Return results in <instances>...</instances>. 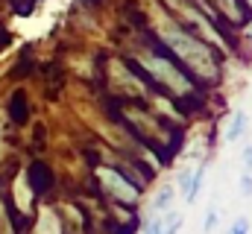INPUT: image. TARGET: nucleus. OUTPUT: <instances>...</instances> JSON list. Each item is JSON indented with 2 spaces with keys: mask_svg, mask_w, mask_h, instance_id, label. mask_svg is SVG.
<instances>
[{
  "mask_svg": "<svg viewBox=\"0 0 252 234\" xmlns=\"http://www.w3.org/2000/svg\"><path fill=\"white\" fill-rule=\"evenodd\" d=\"M161 35H164V41L173 47V53L179 58H185L190 64H205L211 70V53H208V47L199 44L193 35L182 32L179 27H167V29H161Z\"/></svg>",
  "mask_w": 252,
  "mask_h": 234,
  "instance_id": "obj_1",
  "label": "nucleus"
},
{
  "mask_svg": "<svg viewBox=\"0 0 252 234\" xmlns=\"http://www.w3.org/2000/svg\"><path fill=\"white\" fill-rule=\"evenodd\" d=\"M50 181H53V173H50L41 161H35V164L30 167V184L35 187V193H44V190L50 187Z\"/></svg>",
  "mask_w": 252,
  "mask_h": 234,
  "instance_id": "obj_2",
  "label": "nucleus"
},
{
  "mask_svg": "<svg viewBox=\"0 0 252 234\" xmlns=\"http://www.w3.org/2000/svg\"><path fill=\"white\" fill-rule=\"evenodd\" d=\"M247 126H250V120H247V115L244 112H238V115L232 117V126L226 129V141H238L244 132H247Z\"/></svg>",
  "mask_w": 252,
  "mask_h": 234,
  "instance_id": "obj_3",
  "label": "nucleus"
},
{
  "mask_svg": "<svg viewBox=\"0 0 252 234\" xmlns=\"http://www.w3.org/2000/svg\"><path fill=\"white\" fill-rule=\"evenodd\" d=\"M9 117H12L15 123H24V120H27V100H24V94H15V97L9 100Z\"/></svg>",
  "mask_w": 252,
  "mask_h": 234,
  "instance_id": "obj_4",
  "label": "nucleus"
},
{
  "mask_svg": "<svg viewBox=\"0 0 252 234\" xmlns=\"http://www.w3.org/2000/svg\"><path fill=\"white\" fill-rule=\"evenodd\" d=\"M202 176H205V164H199V167H196V173L190 176L188 190L182 193V196H185V202H193V199H196V193H199V187H202Z\"/></svg>",
  "mask_w": 252,
  "mask_h": 234,
  "instance_id": "obj_5",
  "label": "nucleus"
},
{
  "mask_svg": "<svg viewBox=\"0 0 252 234\" xmlns=\"http://www.w3.org/2000/svg\"><path fill=\"white\" fill-rule=\"evenodd\" d=\"M173 196H176V190H173V187H164V190L153 199V208H156V211H164V208L173 202Z\"/></svg>",
  "mask_w": 252,
  "mask_h": 234,
  "instance_id": "obj_6",
  "label": "nucleus"
},
{
  "mask_svg": "<svg viewBox=\"0 0 252 234\" xmlns=\"http://www.w3.org/2000/svg\"><path fill=\"white\" fill-rule=\"evenodd\" d=\"M161 226H164V220L156 214V217H150V223L144 226V232H141V234H161Z\"/></svg>",
  "mask_w": 252,
  "mask_h": 234,
  "instance_id": "obj_7",
  "label": "nucleus"
},
{
  "mask_svg": "<svg viewBox=\"0 0 252 234\" xmlns=\"http://www.w3.org/2000/svg\"><path fill=\"white\" fill-rule=\"evenodd\" d=\"M247 232H250V220L247 217H238L232 223V229H229V234H247Z\"/></svg>",
  "mask_w": 252,
  "mask_h": 234,
  "instance_id": "obj_8",
  "label": "nucleus"
},
{
  "mask_svg": "<svg viewBox=\"0 0 252 234\" xmlns=\"http://www.w3.org/2000/svg\"><path fill=\"white\" fill-rule=\"evenodd\" d=\"M241 193L244 196H252V176L244 173V178H241Z\"/></svg>",
  "mask_w": 252,
  "mask_h": 234,
  "instance_id": "obj_9",
  "label": "nucleus"
},
{
  "mask_svg": "<svg viewBox=\"0 0 252 234\" xmlns=\"http://www.w3.org/2000/svg\"><path fill=\"white\" fill-rule=\"evenodd\" d=\"M214 223H217V214H214V211H208V217H205V232H211V229H214Z\"/></svg>",
  "mask_w": 252,
  "mask_h": 234,
  "instance_id": "obj_10",
  "label": "nucleus"
},
{
  "mask_svg": "<svg viewBox=\"0 0 252 234\" xmlns=\"http://www.w3.org/2000/svg\"><path fill=\"white\" fill-rule=\"evenodd\" d=\"M244 161H247V170H252V146L244 149Z\"/></svg>",
  "mask_w": 252,
  "mask_h": 234,
  "instance_id": "obj_11",
  "label": "nucleus"
},
{
  "mask_svg": "<svg viewBox=\"0 0 252 234\" xmlns=\"http://www.w3.org/2000/svg\"><path fill=\"white\" fill-rule=\"evenodd\" d=\"M247 3H250V9H252V0H247Z\"/></svg>",
  "mask_w": 252,
  "mask_h": 234,
  "instance_id": "obj_12",
  "label": "nucleus"
},
{
  "mask_svg": "<svg viewBox=\"0 0 252 234\" xmlns=\"http://www.w3.org/2000/svg\"><path fill=\"white\" fill-rule=\"evenodd\" d=\"M250 32H252V27H250Z\"/></svg>",
  "mask_w": 252,
  "mask_h": 234,
  "instance_id": "obj_13",
  "label": "nucleus"
}]
</instances>
